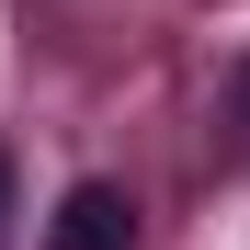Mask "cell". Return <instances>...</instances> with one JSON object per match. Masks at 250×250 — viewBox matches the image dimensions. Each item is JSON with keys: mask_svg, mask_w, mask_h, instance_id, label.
Listing matches in <instances>:
<instances>
[{"mask_svg": "<svg viewBox=\"0 0 250 250\" xmlns=\"http://www.w3.org/2000/svg\"><path fill=\"white\" fill-rule=\"evenodd\" d=\"M125 239H137V205H125L114 182H68V205H57L46 250H125Z\"/></svg>", "mask_w": 250, "mask_h": 250, "instance_id": "1", "label": "cell"}, {"mask_svg": "<svg viewBox=\"0 0 250 250\" xmlns=\"http://www.w3.org/2000/svg\"><path fill=\"white\" fill-rule=\"evenodd\" d=\"M0 250H12V159H0Z\"/></svg>", "mask_w": 250, "mask_h": 250, "instance_id": "2", "label": "cell"}, {"mask_svg": "<svg viewBox=\"0 0 250 250\" xmlns=\"http://www.w3.org/2000/svg\"><path fill=\"white\" fill-rule=\"evenodd\" d=\"M239 114H250V68H239Z\"/></svg>", "mask_w": 250, "mask_h": 250, "instance_id": "3", "label": "cell"}]
</instances>
